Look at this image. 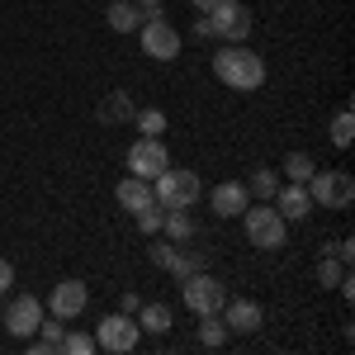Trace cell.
Masks as SVG:
<instances>
[{
  "label": "cell",
  "instance_id": "obj_30",
  "mask_svg": "<svg viewBox=\"0 0 355 355\" xmlns=\"http://www.w3.org/2000/svg\"><path fill=\"white\" fill-rule=\"evenodd\" d=\"M351 256H355V246H351V237H341V246H336V261H346V266H351Z\"/></svg>",
  "mask_w": 355,
  "mask_h": 355
},
{
  "label": "cell",
  "instance_id": "obj_26",
  "mask_svg": "<svg viewBox=\"0 0 355 355\" xmlns=\"http://www.w3.org/2000/svg\"><path fill=\"white\" fill-rule=\"evenodd\" d=\"M133 123L142 128V137H162V133H166V114H162V110H137Z\"/></svg>",
  "mask_w": 355,
  "mask_h": 355
},
{
  "label": "cell",
  "instance_id": "obj_12",
  "mask_svg": "<svg viewBox=\"0 0 355 355\" xmlns=\"http://www.w3.org/2000/svg\"><path fill=\"white\" fill-rule=\"evenodd\" d=\"M85 303H90V289H85V279H57L43 308H48L53 318H81Z\"/></svg>",
  "mask_w": 355,
  "mask_h": 355
},
{
  "label": "cell",
  "instance_id": "obj_11",
  "mask_svg": "<svg viewBox=\"0 0 355 355\" xmlns=\"http://www.w3.org/2000/svg\"><path fill=\"white\" fill-rule=\"evenodd\" d=\"M218 318L227 322L232 336H256V331L266 327V308H261L256 299H227Z\"/></svg>",
  "mask_w": 355,
  "mask_h": 355
},
{
  "label": "cell",
  "instance_id": "obj_23",
  "mask_svg": "<svg viewBox=\"0 0 355 355\" xmlns=\"http://www.w3.org/2000/svg\"><path fill=\"white\" fill-rule=\"evenodd\" d=\"M313 171H318V166H313L308 152H289V157H284V175H289L294 185H308V175H313Z\"/></svg>",
  "mask_w": 355,
  "mask_h": 355
},
{
  "label": "cell",
  "instance_id": "obj_4",
  "mask_svg": "<svg viewBox=\"0 0 355 355\" xmlns=\"http://www.w3.org/2000/svg\"><path fill=\"white\" fill-rule=\"evenodd\" d=\"M308 199H313V209H351L355 175H346V171H313L308 175Z\"/></svg>",
  "mask_w": 355,
  "mask_h": 355
},
{
  "label": "cell",
  "instance_id": "obj_13",
  "mask_svg": "<svg viewBox=\"0 0 355 355\" xmlns=\"http://www.w3.org/2000/svg\"><path fill=\"white\" fill-rule=\"evenodd\" d=\"M48 308H43V299H33V294H24V299H15L10 308H5V331L15 336V341H28L33 331H38V318H43Z\"/></svg>",
  "mask_w": 355,
  "mask_h": 355
},
{
  "label": "cell",
  "instance_id": "obj_16",
  "mask_svg": "<svg viewBox=\"0 0 355 355\" xmlns=\"http://www.w3.org/2000/svg\"><path fill=\"white\" fill-rule=\"evenodd\" d=\"M133 114H137V105H133L128 90H110V95L100 100V123H105V128H114V123H133Z\"/></svg>",
  "mask_w": 355,
  "mask_h": 355
},
{
  "label": "cell",
  "instance_id": "obj_22",
  "mask_svg": "<svg viewBox=\"0 0 355 355\" xmlns=\"http://www.w3.org/2000/svg\"><path fill=\"white\" fill-rule=\"evenodd\" d=\"M275 190H279V175H275L270 166H261V171L251 175V185H246V194H251V199H261V204H270Z\"/></svg>",
  "mask_w": 355,
  "mask_h": 355
},
{
  "label": "cell",
  "instance_id": "obj_31",
  "mask_svg": "<svg viewBox=\"0 0 355 355\" xmlns=\"http://www.w3.org/2000/svg\"><path fill=\"white\" fill-rule=\"evenodd\" d=\"M133 5H137V10H147V15H152V10H162L166 0H133Z\"/></svg>",
  "mask_w": 355,
  "mask_h": 355
},
{
  "label": "cell",
  "instance_id": "obj_2",
  "mask_svg": "<svg viewBox=\"0 0 355 355\" xmlns=\"http://www.w3.org/2000/svg\"><path fill=\"white\" fill-rule=\"evenodd\" d=\"M199 194H204V180L194 171H185V166H166L152 180V199L162 209H190V204H199Z\"/></svg>",
  "mask_w": 355,
  "mask_h": 355
},
{
  "label": "cell",
  "instance_id": "obj_1",
  "mask_svg": "<svg viewBox=\"0 0 355 355\" xmlns=\"http://www.w3.org/2000/svg\"><path fill=\"white\" fill-rule=\"evenodd\" d=\"M214 76L227 90H261L266 85V62L251 53L246 43H223V53H214Z\"/></svg>",
  "mask_w": 355,
  "mask_h": 355
},
{
  "label": "cell",
  "instance_id": "obj_32",
  "mask_svg": "<svg viewBox=\"0 0 355 355\" xmlns=\"http://www.w3.org/2000/svg\"><path fill=\"white\" fill-rule=\"evenodd\" d=\"M194 10H199V15H209V10H214V5H218V0H190Z\"/></svg>",
  "mask_w": 355,
  "mask_h": 355
},
{
  "label": "cell",
  "instance_id": "obj_7",
  "mask_svg": "<svg viewBox=\"0 0 355 355\" xmlns=\"http://www.w3.org/2000/svg\"><path fill=\"white\" fill-rule=\"evenodd\" d=\"M137 33H142V53L152 57V62H175L180 57V28L171 24V19H162V10H152Z\"/></svg>",
  "mask_w": 355,
  "mask_h": 355
},
{
  "label": "cell",
  "instance_id": "obj_8",
  "mask_svg": "<svg viewBox=\"0 0 355 355\" xmlns=\"http://www.w3.org/2000/svg\"><path fill=\"white\" fill-rule=\"evenodd\" d=\"M137 336H142V327H137L133 313H110V318H100L95 346L110 355H128V351H137Z\"/></svg>",
  "mask_w": 355,
  "mask_h": 355
},
{
  "label": "cell",
  "instance_id": "obj_6",
  "mask_svg": "<svg viewBox=\"0 0 355 355\" xmlns=\"http://www.w3.org/2000/svg\"><path fill=\"white\" fill-rule=\"evenodd\" d=\"M180 299H185V308H190L194 318H204V313H223V303H227V284L214 279L209 270H194V275H185Z\"/></svg>",
  "mask_w": 355,
  "mask_h": 355
},
{
  "label": "cell",
  "instance_id": "obj_17",
  "mask_svg": "<svg viewBox=\"0 0 355 355\" xmlns=\"http://www.w3.org/2000/svg\"><path fill=\"white\" fill-rule=\"evenodd\" d=\"M105 19H110L114 33H137V28H142V19H147V10H137L133 0H114L110 10H105Z\"/></svg>",
  "mask_w": 355,
  "mask_h": 355
},
{
  "label": "cell",
  "instance_id": "obj_28",
  "mask_svg": "<svg viewBox=\"0 0 355 355\" xmlns=\"http://www.w3.org/2000/svg\"><path fill=\"white\" fill-rule=\"evenodd\" d=\"M351 137H355L351 110H336V119H331V142H336V147H351Z\"/></svg>",
  "mask_w": 355,
  "mask_h": 355
},
{
  "label": "cell",
  "instance_id": "obj_27",
  "mask_svg": "<svg viewBox=\"0 0 355 355\" xmlns=\"http://www.w3.org/2000/svg\"><path fill=\"white\" fill-rule=\"evenodd\" d=\"M62 351L67 355H90L95 351V331H62Z\"/></svg>",
  "mask_w": 355,
  "mask_h": 355
},
{
  "label": "cell",
  "instance_id": "obj_3",
  "mask_svg": "<svg viewBox=\"0 0 355 355\" xmlns=\"http://www.w3.org/2000/svg\"><path fill=\"white\" fill-rule=\"evenodd\" d=\"M242 227H246V242L261 246V251H275V246H284V237H289V223L275 214V204H246Z\"/></svg>",
  "mask_w": 355,
  "mask_h": 355
},
{
  "label": "cell",
  "instance_id": "obj_15",
  "mask_svg": "<svg viewBox=\"0 0 355 355\" xmlns=\"http://www.w3.org/2000/svg\"><path fill=\"white\" fill-rule=\"evenodd\" d=\"M246 204H251V194H246L242 180H223V185H214V214H218V218H242Z\"/></svg>",
  "mask_w": 355,
  "mask_h": 355
},
{
  "label": "cell",
  "instance_id": "obj_10",
  "mask_svg": "<svg viewBox=\"0 0 355 355\" xmlns=\"http://www.w3.org/2000/svg\"><path fill=\"white\" fill-rule=\"evenodd\" d=\"M152 266H162V270H171L175 279H185V275H194V270H204V256L199 251H185L180 242H152Z\"/></svg>",
  "mask_w": 355,
  "mask_h": 355
},
{
  "label": "cell",
  "instance_id": "obj_20",
  "mask_svg": "<svg viewBox=\"0 0 355 355\" xmlns=\"http://www.w3.org/2000/svg\"><path fill=\"white\" fill-rule=\"evenodd\" d=\"M162 232L171 237V242H190V237H194V218H190V209H166Z\"/></svg>",
  "mask_w": 355,
  "mask_h": 355
},
{
  "label": "cell",
  "instance_id": "obj_5",
  "mask_svg": "<svg viewBox=\"0 0 355 355\" xmlns=\"http://www.w3.org/2000/svg\"><path fill=\"white\" fill-rule=\"evenodd\" d=\"M204 19H209V38H223V43H246L251 28H256V19H251V10L242 0H218Z\"/></svg>",
  "mask_w": 355,
  "mask_h": 355
},
{
  "label": "cell",
  "instance_id": "obj_14",
  "mask_svg": "<svg viewBox=\"0 0 355 355\" xmlns=\"http://www.w3.org/2000/svg\"><path fill=\"white\" fill-rule=\"evenodd\" d=\"M270 204H275V214H279L284 223H303L308 214H313V199H308V185H294V180H289V185H279Z\"/></svg>",
  "mask_w": 355,
  "mask_h": 355
},
{
  "label": "cell",
  "instance_id": "obj_18",
  "mask_svg": "<svg viewBox=\"0 0 355 355\" xmlns=\"http://www.w3.org/2000/svg\"><path fill=\"white\" fill-rule=\"evenodd\" d=\"M171 322H175V313H171L166 303H137V327H142V331L166 336V331H171Z\"/></svg>",
  "mask_w": 355,
  "mask_h": 355
},
{
  "label": "cell",
  "instance_id": "obj_29",
  "mask_svg": "<svg viewBox=\"0 0 355 355\" xmlns=\"http://www.w3.org/2000/svg\"><path fill=\"white\" fill-rule=\"evenodd\" d=\"M10 284H15V266H10V261H5V256H0V294H5V289H10Z\"/></svg>",
  "mask_w": 355,
  "mask_h": 355
},
{
  "label": "cell",
  "instance_id": "obj_25",
  "mask_svg": "<svg viewBox=\"0 0 355 355\" xmlns=\"http://www.w3.org/2000/svg\"><path fill=\"white\" fill-rule=\"evenodd\" d=\"M133 218H137V227H142L147 237H157V232H162V218H166V209H162V204H157V199H152L147 209H137Z\"/></svg>",
  "mask_w": 355,
  "mask_h": 355
},
{
  "label": "cell",
  "instance_id": "obj_24",
  "mask_svg": "<svg viewBox=\"0 0 355 355\" xmlns=\"http://www.w3.org/2000/svg\"><path fill=\"white\" fill-rule=\"evenodd\" d=\"M346 270H351L346 261H336V256H322V261H318V284H322V289H336Z\"/></svg>",
  "mask_w": 355,
  "mask_h": 355
},
{
  "label": "cell",
  "instance_id": "obj_21",
  "mask_svg": "<svg viewBox=\"0 0 355 355\" xmlns=\"http://www.w3.org/2000/svg\"><path fill=\"white\" fill-rule=\"evenodd\" d=\"M232 331H227V322H223L218 313H204L199 318V346H209V351H218L223 341H227Z\"/></svg>",
  "mask_w": 355,
  "mask_h": 355
},
{
  "label": "cell",
  "instance_id": "obj_9",
  "mask_svg": "<svg viewBox=\"0 0 355 355\" xmlns=\"http://www.w3.org/2000/svg\"><path fill=\"white\" fill-rule=\"evenodd\" d=\"M123 162H128V175H137V180H157L166 166H171V152H166L162 137H137Z\"/></svg>",
  "mask_w": 355,
  "mask_h": 355
},
{
  "label": "cell",
  "instance_id": "obj_19",
  "mask_svg": "<svg viewBox=\"0 0 355 355\" xmlns=\"http://www.w3.org/2000/svg\"><path fill=\"white\" fill-rule=\"evenodd\" d=\"M119 204L128 209V214H137V209H147L152 204V180H137V175H128V180H119Z\"/></svg>",
  "mask_w": 355,
  "mask_h": 355
}]
</instances>
